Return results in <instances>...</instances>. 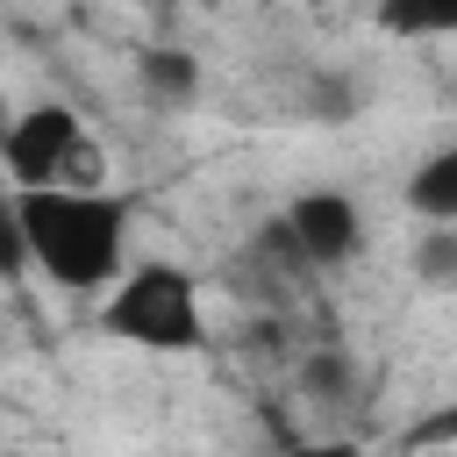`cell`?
I'll list each match as a JSON object with an SVG mask.
<instances>
[{
	"label": "cell",
	"mask_w": 457,
	"mask_h": 457,
	"mask_svg": "<svg viewBox=\"0 0 457 457\" xmlns=\"http://www.w3.org/2000/svg\"><path fill=\"white\" fill-rule=\"evenodd\" d=\"M29 271L64 293H107L129 271V200L121 193H14Z\"/></svg>",
	"instance_id": "cell-1"
},
{
	"label": "cell",
	"mask_w": 457,
	"mask_h": 457,
	"mask_svg": "<svg viewBox=\"0 0 457 457\" xmlns=\"http://www.w3.org/2000/svg\"><path fill=\"white\" fill-rule=\"evenodd\" d=\"M100 328L129 350H157V357H193L207 343V307H200V278L186 264H129L107 300H100Z\"/></svg>",
	"instance_id": "cell-2"
},
{
	"label": "cell",
	"mask_w": 457,
	"mask_h": 457,
	"mask_svg": "<svg viewBox=\"0 0 457 457\" xmlns=\"http://www.w3.org/2000/svg\"><path fill=\"white\" fill-rule=\"evenodd\" d=\"M0 171L14 193H107V157L64 100H36L7 121Z\"/></svg>",
	"instance_id": "cell-3"
},
{
	"label": "cell",
	"mask_w": 457,
	"mask_h": 457,
	"mask_svg": "<svg viewBox=\"0 0 457 457\" xmlns=\"http://www.w3.org/2000/svg\"><path fill=\"white\" fill-rule=\"evenodd\" d=\"M278 228H286V243H293V257H300L307 271H343V264H357L364 243H371L364 207H357L343 186H307V193H293L286 214H278Z\"/></svg>",
	"instance_id": "cell-4"
},
{
	"label": "cell",
	"mask_w": 457,
	"mask_h": 457,
	"mask_svg": "<svg viewBox=\"0 0 457 457\" xmlns=\"http://www.w3.org/2000/svg\"><path fill=\"white\" fill-rule=\"evenodd\" d=\"M407 214L421 228H457V143L428 150L414 171H407Z\"/></svg>",
	"instance_id": "cell-5"
},
{
	"label": "cell",
	"mask_w": 457,
	"mask_h": 457,
	"mask_svg": "<svg viewBox=\"0 0 457 457\" xmlns=\"http://www.w3.org/2000/svg\"><path fill=\"white\" fill-rule=\"evenodd\" d=\"M136 79H143V93H150L157 107H171V114L200 100V57L179 50V43H150V50H136Z\"/></svg>",
	"instance_id": "cell-6"
},
{
	"label": "cell",
	"mask_w": 457,
	"mask_h": 457,
	"mask_svg": "<svg viewBox=\"0 0 457 457\" xmlns=\"http://www.w3.org/2000/svg\"><path fill=\"white\" fill-rule=\"evenodd\" d=\"M414 278L436 286V293L457 286V228H421L414 236Z\"/></svg>",
	"instance_id": "cell-7"
},
{
	"label": "cell",
	"mask_w": 457,
	"mask_h": 457,
	"mask_svg": "<svg viewBox=\"0 0 457 457\" xmlns=\"http://www.w3.org/2000/svg\"><path fill=\"white\" fill-rule=\"evenodd\" d=\"M357 100H364V93H357L350 71H314V79H307V121H350Z\"/></svg>",
	"instance_id": "cell-8"
},
{
	"label": "cell",
	"mask_w": 457,
	"mask_h": 457,
	"mask_svg": "<svg viewBox=\"0 0 457 457\" xmlns=\"http://www.w3.org/2000/svg\"><path fill=\"white\" fill-rule=\"evenodd\" d=\"M29 271V243H21V200H14V186H7V171H0V286H14Z\"/></svg>",
	"instance_id": "cell-9"
},
{
	"label": "cell",
	"mask_w": 457,
	"mask_h": 457,
	"mask_svg": "<svg viewBox=\"0 0 457 457\" xmlns=\"http://www.w3.org/2000/svg\"><path fill=\"white\" fill-rule=\"evenodd\" d=\"M286 457H364V450H350V443H300V450H286Z\"/></svg>",
	"instance_id": "cell-10"
}]
</instances>
